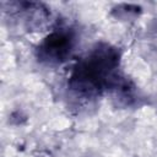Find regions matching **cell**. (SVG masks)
<instances>
[{
	"mask_svg": "<svg viewBox=\"0 0 157 157\" xmlns=\"http://www.w3.org/2000/svg\"><path fill=\"white\" fill-rule=\"evenodd\" d=\"M72 47V37L65 32L50 34L39 47V55L48 63H60L64 60Z\"/></svg>",
	"mask_w": 157,
	"mask_h": 157,
	"instance_id": "obj_1",
	"label": "cell"
}]
</instances>
